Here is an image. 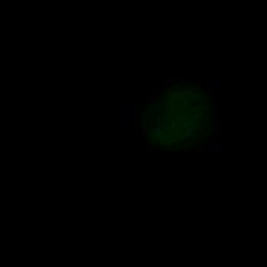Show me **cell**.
Segmentation results:
<instances>
[{
    "label": "cell",
    "instance_id": "277c9868",
    "mask_svg": "<svg viewBox=\"0 0 267 267\" xmlns=\"http://www.w3.org/2000/svg\"><path fill=\"white\" fill-rule=\"evenodd\" d=\"M210 151H212V152H221V151H223V148H221V140H215V141L212 143Z\"/></svg>",
    "mask_w": 267,
    "mask_h": 267
},
{
    "label": "cell",
    "instance_id": "6da1fadb",
    "mask_svg": "<svg viewBox=\"0 0 267 267\" xmlns=\"http://www.w3.org/2000/svg\"><path fill=\"white\" fill-rule=\"evenodd\" d=\"M134 105L132 103H123L121 106V121H123V128H132V109Z\"/></svg>",
    "mask_w": 267,
    "mask_h": 267
},
{
    "label": "cell",
    "instance_id": "4fadbf2b",
    "mask_svg": "<svg viewBox=\"0 0 267 267\" xmlns=\"http://www.w3.org/2000/svg\"><path fill=\"white\" fill-rule=\"evenodd\" d=\"M160 82H161L163 85H166V86H169L171 83H174V80H172V78H161Z\"/></svg>",
    "mask_w": 267,
    "mask_h": 267
},
{
    "label": "cell",
    "instance_id": "5bb4252c",
    "mask_svg": "<svg viewBox=\"0 0 267 267\" xmlns=\"http://www.w3.org/2000/svg\"><path fill=\"white\" fill-rule=\"evenodd\" d=\"M193 146H197V144L193 143V141H187V143L184 144V148H193Z\"/></svg>",
    "mask_w": 267,
    "mask_h": 267
},
{
    "label": "cell",
    "instance_id": "ba28073f",
    "mask_svg": "<svg viewBox=\"0 0 267 267\" xmlns=\"http://www.w3.org/2000/svg\"><path fill=\"white\" fill-rule=\"evenodd\" d=\"M154 112H155V114L160 112V103H154V105L148 109V114H154Z\"/></svg>",
    "mask_w": 267,
    "mask_h": 267
},
{
    "label": "cell",
    "instance_id": "52a82bcc",
    "mask_svg": "<svg viewBox=\"0 0 267 267\" xmlns=\"http://www.w3.org/2000/svg\"><path fill=\"white\" fill-rule=\"evenodd\" d=\"M148 102L149 103H158V98L155 97V91H148Z\"/></svg>",
    "mask_w": 267,
    "mask_h": 267
},
{
    "label": "cell",
    "instance_id": "7a4b0ae2",
    "mask_svg": "<svg viewBox=\"0 0 267 267\" xmlns=\"http://www.w3.org/2000/svg\"><path fill=\"white\" fill-rule=\"evenodd\" d=\"M149 135V126H148V114L141 115V138L146 140Z\"/></svg>",
    "mask_w": 267,
    "mask_h": 267
},
{
    "label": "cell",
    "instance_id": "5b68a950",
    "mask_svg": "<svg viewBox=\"0 0 267 267\" xmlns=\"http://www.w3.org/2000/svg\"><path fill=\"white\" fill-rule=\"evenodd\" d=\"M193 137H195V128H193V126L187 128L186 132L183 134V138H193Z\"/></svg>",
    "mask_w": 267,
    "mask_h": 267
},
{
    "label": "cell",
    "instance_id": "9c48e42d",
    "mask_svg": "<svg viewBox=\"0 0 267 267\" xmlns=\"http://www.w3.org/2000/svg\"><path fill=\"white\" fill-rule=\"evenodd\" d=\"M193 121H195V118H186V120L183 121V128H184V129L192 128V126H193Z\"/></svg>",
    "mask_w": 267,
    "mask_h": 267
},
{
    "label": "cell",
    "instance_id": "3957f363",
    "mask_svg": "<svg viewBox=\"0 0 267 267\" xmlns=\"http://www.w3.org/2000/svg\"><path fill=\"white\" fill-rule=\"evenodd\" d=\"M152 132H154V135H155L157 138H161V135L164 134V129L161 128V125H155V126L152 128Z\"/></svg>",
    "mask_w": 267,
    "mask_h": 267
},
{
    "label": "cell",
    "instance_id": "8992f818",
    "mask_svg": "<svg viewBox=\"0 0 267 267\" xmlns=\"http://www.w3.org/2000/svg\"><path fill=\"white\" fill-rule=\"evenodd\" d=\"M210 83H212V88H215L216 92H220V89H221V78H212Z\"/></svg>",
    "mask_w": 267,
    "mask_h": 267
},
{
    "label": "cell",
    "instance_id": "8fae6325",
    "mask_svg": "<svg viewBox=\"0 0 267 267\" xmlns=\"http://www.w3.org/2000/svg\"><path fill=\"white\" fill-rule=\"evenodd\" d=\"M216 126V121H215V105L212 106V115H210V128Z\"/></svg>",
    "mask_w": 267,
    "mask_h": 267
},
{
    "label": "cell",
    "instance_id": "7c38bea8",
    "mask_svg": "<svg viewBox=\"0 0 267 267\" xmlns=\"http://www.w3.org/2000/svg\"><path fill=\"white\" fill-rule=\"evenodd\" d=\"M174 120H175V121H184V120H186V117H184L183 114H177V115L174 117Z\"/></svg>",
    "mask_w": 267,
    "mask_h": 267
},
{
    "label": "cell",
    "instance_id": "30bf717a",
    "mask_svg": "<svg viewBox=\"0 0 267 267\" xmlns=\"http://www.w3.org/2000/svg\"><path fill=\"white\" fill-rule=\"evenodd\" d=\"M216 126H221V108L216 106Z\"/></svg>",
    "mask_w": 267,
    "mask_h": 267
}]
</instances>
